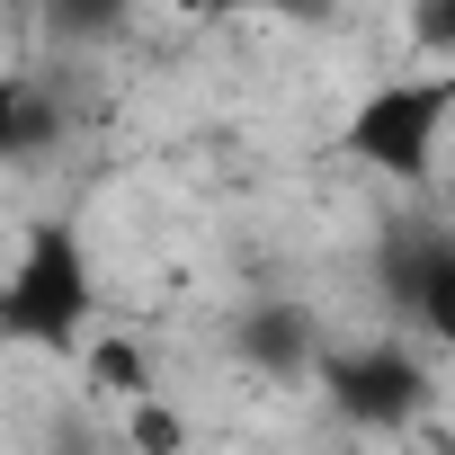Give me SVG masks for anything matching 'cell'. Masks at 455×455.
Wrapping results in <instances>:
<instances>
[{"label": "cell", "instance_id": "1", "mask_svg": "<svg viewBox=\"0 0 455 455\" xmlns=\"http://www.w3.org/2000/svg\"><path fill=\"white\" fill-rule=\"evenodd\" d=\"M90 322H99V268H90L81 223H63V214L28 223L10 277H0V339L72 357L90 339Z\"/></svg>", "mask_w": 455, "mask_h": 455}, {"label": "cell", "instance_id": "2", "mask_svg": "<svg viewBox=\"0 0 455 455\" xmlns=\"http://www.w3.org/2000/svg\"><path fill=\"white\" fill-rule=\"evenodd\" d=\"M331 419L366 428V437H402L437 411V366L419 357V339L402 331H375V339H331L322 366H313Z\"/></svg>", "mask_w": 455, "mask_h": 455}, {"label": "cell", "instance_id": "3", "mask_svg": "<svg viewBox=\"0 0 455 455\" xmlns=\"http://www.w3.org/2000/svg\"><path fill=\"white\" fill-rule=\"evenodd\" d=\"M446 108H455V81H446V72L384 81V90H366V99L348 108V125H339V161L384 170V179H428V170H437Z\"/></svg>", "mask_w": 455, "mask_h": 455}, {"label": "cell", "instance_id": "4", "mask_svg": "<svg viewBox=\"0 0 455 455\" xmlns=\"http://www.w3.org/2000/svg\"><path fill=\"white\" fill-rule=\"evenodd\" d=\"M384 313L419 339H455V233L446 223H393L375 259Z\"/></svg>", "mask_w": 455, "mask_h": 455}, {"label": "cell", "instance_id": "5", "mask_svg": "<svg viewBox=\"0 0 455 455\" xmlns=\"http://www.w3.org/2000/svg\"><path fill=\"white\" fill-rule=\"evenodd\" d=\"M322 348H331V331H322V313L295 304V295H259V304L233 313V357H242L251 375H268V384H313Z\"/></svg>", "mask_w": 455, "mask_h": 455}, {"label": "cell", "instance_id": "6", "mask_svg": "<svg viewBox=\"0 0 455 455\" xmlns=\"http://www.w3.org/2000/svg\"><path fill=\"white\" fill-rule=\"evenodd\" d=\"M72 143V108L45 72H0V170H45Z\"/></svg>", "mask_w": 455, "mask_h": 455}, {"label": "cell", "instance_id": "7", "mask_svg": "<svg viewBox=\"0 0 455 455\" xmlns=\"http://www.w3.org/2000/svg\"><path fill=\"white\" fill-rule=\"evenodd\" d=\"M36 19L54 45H108L134 28V0H36Z\"/></svg>", "mask_w": 455, "mask_h": 455}, {"label": "cell", "instance_id": "8", "mask_svg": "<svg viewBox=\"0 0 455 455\" xmlns=\"http://www.w3.org/2000/svg\"><path fill=\"white\" fill-rule=\"evenodd\" d=\"M81 366H90V384H99L108 402H143V393H152V366H143V348H134V339H116V331L81 339Z\"/></svg>", "mask_w": 455, "mask_h": 455}, {"label": "cell", "instance_id": "9", "mask_svg": "<svg viewBox=\"0 0 455 455\" xmlns=\"http://www.w3.org/2000/svg\"><path fill=\"white\" fill-rule=\"evenodd\" d=\"M125 437H134V455H188V419H179L161 393L125 402Z\"/></svg>", "mask_w": 455, "mask_h": 455}, {"label": "cell", "instance_id": "10", "mask_svg": "<svg viewBox=\"0 0 455 455\" xmlns=\"http://www.w3.org/2000/svg\"><path fill=\"white\" fill-rule=\"evenodd\" d=\"M196 10H214V19H242V10H259V19H331L339 10V0H196Z\"/></svg>", "mask_w": 455, "mask_h": 455}, {"label": "cell", "instance_id": "11", "mask_svg": "<svg viewBox=\"0 0 455 455\" xmlns=\"http://www.w3.org/2000/svg\"><path fill=\"white\" fill-rule=\"evenodd\" d=\"M419 54H428V63L455 54V0H419Z\"/></svg>", "mask_w": 455, "mask_h": 455}]
</instances>
